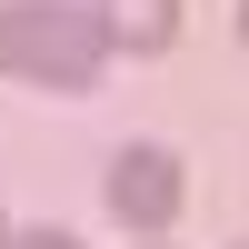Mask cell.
<instances>
[{"label":"cell","mask_w":249,"mask_h":249,"mask_svg":"<svg viewBox=\"0 0 249 249\" xmlns=\"http://www.w3.org/2000/svg\"><path fill=\"white\" fill-rule=\"evenodd\" d=\"M90 20H100V40H110V50H140V60L179 40V0H100Z\"/></svg>","instance_id":"obj_3"},{"label":"cell","mask_w":249,"mask_h":249,"mask_svg":"<svg viewBox=\"0 0 249 249\" xmlns=\"http://www.w3.org/2000/svg\"><path fill=\"white\" fill-rule=\"evenodd\" d=\"M100 60H110V40H100V20L70 10V0H20V10H0V70L50 80V90H90Z\"/></svg>","instance_id":"obj_1"},{"label":"cell","mask_w":249,"mask_h":249,"mask_svg":"<svg viewBox=\"0 0 249 249\" xmlns=\"http://www.w3.org/2000/svg\"><path fill=\"white\" fill-rule=\"evenodd\" d=\"M10 249H80V239H70V230H20Z\"/></svg>","instance_id":"obj_4"},{"label":"cell","mask_w":249,"mask_h":249,"mask_svg":"<svg viewBox=\"0 0 249 249\" xmlns=\"http://www.w3.org/2000/svg\"><path fill=\"white\" fill-rule=\"evenodd\" d=\"M0 249H10V230H0Z\"/></svg>","instance_id":"obj_5"},{"label":"cell","mask_w":249,"mask_h":249,"mask_svg":"<svg viewBox=\"0 0 249 249\" xmlns=\"http://www.w3.org/2000/svg\"><path fill=\"white\" fill-rule=\"evenodd\" d=\"M179 199H190V170H179L170 150H120L110 160V210L130 219V230H170Z\"/></svg>","instance_id":"obj_2"}]
</instances>
